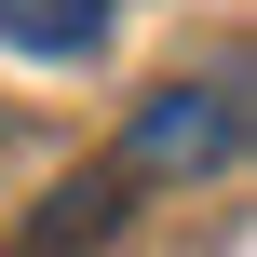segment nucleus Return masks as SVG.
<instances>
[{
    "instance_id": "nucleus-1",
    "label": "nucleus",
    "mask_w": 257,
    "mask_h": 257,
    "mask_svg": "<svg viewBox=\"0 0 257 257\" xmlns=\"http://www.w3.org/2000/svg\"><path fill=\"white\" fill-rule=\"evenodd\" d=\"M244 149V68H203V81H163L122 136V176H217Z\"/></svg>"
},
{
    "instance_id": "nucleus-2",
    "label": "nucleus",
    "mask_w": 257,
    "mask_h": 257,
    "mask_svg": "<svg viewBox=\"0 0 257 257\" xmlns=\"http://www.w3.org/2000/svg\"><path fill=\"white\" fill-rule=\"evenodd\" d=\"M0 41L41 54V68H81V54L108 41V0H0Z\"/></svg>"
},
{
    "instance_id": "nucleus-3",
    "label": "nucleus",
    "mask_w": 257,
    "mask_h": 257,
    "mask_svg": "<svg viewBox=\"0 0 257 257\" xmlns=\"http://www.w3.org/2000/svg\"><path fill=\"white\" fill-rule=\"evenodd\" d=\"M108 217H122V176H68V190H54V203H41V230H27V244H95V230H108Z\"/></svg>"
},
{
    "instance_id": "nucleus-4",
    "label": "nucleus",
    "mask_w": 257,
    "mask_h": 257,
    "mask_svg": "<svg viewBox=\"0 0 257 257\" xmlns=\"http://www.w3.org/2000/svg\"><path fill=\"white\" fill-rule=\"evenodd\" d=\"M27 257H54V244H27Z\"/></svg>"
}]
</instances>
